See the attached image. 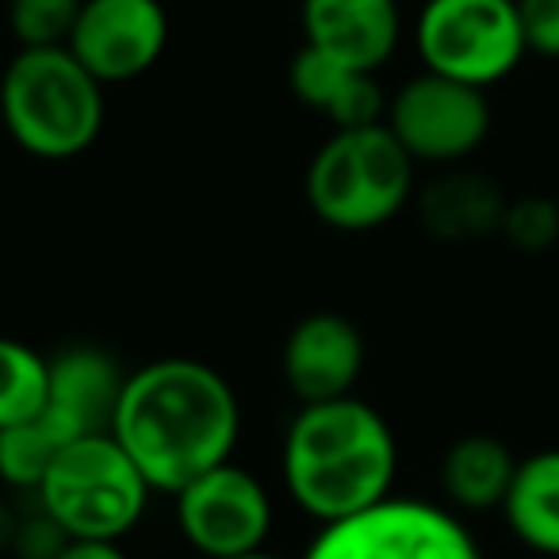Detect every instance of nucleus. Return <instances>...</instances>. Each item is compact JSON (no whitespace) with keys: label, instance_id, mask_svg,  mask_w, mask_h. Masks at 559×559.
<instances>
[{"label":"nucleus","instance_id":"nucleus-10","mask_svg":"<svg viewBox=\"0 0 559 559\" xmlns=\"http://www.w3.org/2000/svg\"><path fill=\"white\" fill-rule=\"evenodd\" d=\"M165 43L162 0H85L66 47L100 85H127L162 62Z\"/></svg>","mask_w":559,"mask_h":559},{"label":"nucleus","instance_id":"nucleus-26","mask_svg":"<svg viewBox=\"0 0 559 559\" xmlns=\"http://www.w3.org/2000/svg\"><path fill=\"white\" fill-rule=\"evenodd\" d=\"M230 559H284V556H272V551H249V556H230Z\"/></svg>","mask_w":559,"mask_h":559},{"label":"nucleus","instance_id":"nucleus-16","mask_svg":"<svg viewBox=\"0 0 559 559\" xmlns=\"http://www.w3.org/2000/svg\"><path fill=\"white\" fill-rule=\"evenodd\" d=\"M518 456L495 433H467L444 449L441 456V490L456 513L502 510L510 495Z\"/></svg>","mask_w":559,"mask_h":559},{"label":"nucleus","instance_id":"nucleus-24","mask_svg":"<svg viewBox=\"0 0 559 559\" xmlns=\"http://www.w3.org/2000/svg\"><path fill=\"white\" fill-rule=\"evenodd\" d=\"M55 559H131L119 540H66Z\"/></svg>","mask_w":559,"mask_h":559},{"label":"nucleus","instance_id":"nucleus-13","mask_svg":"<svg viewBox=\"0 0 559 559\" xmlns=\"http://www.w3.org/2000/svg\"><path fill=\"white\" fill-rule=\"evenodd\" d=\"M127 368L100 345H66L50 357V399L81 433H111Z\"/></svg>","mask_w":559,"mask_h":559},{"label":"nucleus","instance_id":"nucleus-8","mask_svg":"<svg viewBox=\"0 0 559 559\" xmlns=\"http://www.w3.org/2000/svg\"><path fill=\"white\" fill-rule=\"evenodd\" d=\"M383 123L395 131L414 162L460 165L487 142L490 104L487 88L421 70L388 100Z\"/></svg>","mask_w":559,"mask_h":559},{"label":"nucleus","instance_id":"nucleus-1","mask_svg":"<svg viewBox=\"0 0 559 559\" xmlns=\"http://www.w3.org/2000/svg\"><path fill=\"white\" fill-rule=\"evenodd\" d=\"M111 433L150 487L177 495L195 475L234 460L241 403L218 368L162 357L127 376Z\"/></svg>","mask_w":559,"mask_h":559},{"label":"nucleus","instance_id":"nucleus-25","mask_svg":"<svg viewBox=\"0 0 559 559\" xmlns=\"http://www.w3.org/2000/svg\"><path fill=\"white\" fill-rule=\"evenodd\" d=\"M16 521H20V513L12 510L4 498H0V551H9L12 548V536H16Z\"/></svg>","mask_w":559,"mask_h":559},{"label":"nucleus","instance_id":"nucleus-5","mask_svg":"<svg viewBox=\"0 0 559 559\" xmlns=\"http://www.w3.org/2000/svg\"><path fill=\"white\" fill-rule=\"evenodd\" d=\"M150 495L154 487L116 433H88L50 464L32 498L70 540H123L146 513Z\"/></svg>","mask_w":559,"mask_h":559},{"label":"nucleus","instance_id":"nucleus-3","mask_svg":"<svg viewBox=\"0 0 559 559\" xmlns=\"http://www.w3.org/2000/svg\"><path fill=\"white\" fill-rule=\"evenodd\" d=\"M0 123L39 162L81 157L104 131V85L70 47H20L0 73Z\"/></svg>","mask_w":559,"mask_h":559},{"label":"nucleus","instance_id":"nucleus-17","mask_svg":"<svg viewBox=\"0 0 559 559\" xmlns=\"http://www.w3.org/2000/svg\"><path fill=\"white\" fill-rule=\"evenodd\" d=\"M502 518L525 548L559 559V449L518 460Z\"/></svg>","mask_w":559,"mask_h":559},{"label":"nucleus","instance_id":"nucleus-4","mask_svg":"<svg viewBox=\"0 0 559 559\" xmlns=\"http://www.w3.org/2000/svg\"><path fill=\"white\" fill-rule=\"evenodd\" d=\"M414 165L388 123L342 127L307 165V203L342 234L380 230L414 200Z\"/></svg>","mask_w":559,"mask_h":559},{"label":"nucleus","instance_id":"nucleus-18","mask_svg":"<svg viewBox=\"0 0 559 559\" xmlns=\"http://www.w3.org/2000/svg\"><path fill=\"white\" fill-rule=\"evenodd\" d=\"M78 437H88L55 406H43L35 418L20 421L12 429H0V483L12 490L35 495L39 483L47 479L50 464L70 449Z\"/></svg>","mask_w":559,"mask_h":559},{"label":"nucleus","instance_id":"nucleus-12","mask_svg":"<svg viewBox=\"0 0 559 559\" xmlns=\"http://www.w3.org/2000/svg\"><path fill=\"white\" fill-rule=\"evenodd\" d=\"M299 24L304 47L368 73H380L403 39L399 0H304Z\"/></svg>","mask_w":559,"mask_h":559},{"label":"nucleus","instance_id":"nucleus-6","mask_svg":"<svg viewBox=\"0 0 559 559\" xmlns=\"http://www.w3.org/2000/svg\"><path fill=\"white\" fill-rule=\"evenodd\" d=\"M414 47L429 73L490 88L528 55L518 0H426Z\"/></svg>","mask_w":559,"mask_h":559},{"label":"nucleus","instance_id":"nucleus-23","mask_svg":"<svg viewBox=\"0 0 559 559\" xmlns=\"http://www.w3.org/2000/svg\"><path fill=\"white\" fill-rule=\"evenodd\" d=\"M528 55L559 62V0H518Z\"/></svg>","mask_w":559,"mask_h":559},{"label":"nucleus","instance_id":"nucleus-20","mask_svg":"<svg viewBox=\"0 0 559 559\" xmlns=\"http://www.w3.org/2000/svg\"><path fill=\"white\" fill-rule=\"evenodd\" d=\"M85 0H12L9 27L20 47H66Z\"/></svg>","mask_w":559,"mask_h":559},{"label":"nucleus","instance_id":"nucleus-14","mask_svg":"<svg viewBox=\"0 0 559 559\" xmlns=\"http://www.w3.org/2000/svg\"><path fill=\"white\" fill-rule=\"evenodd\" d=\"M288 85L292 96L311 111H319L322 119H330L334 131L383 123V116H388V96H383L376 73L353 70V66L334 62L311 47H299V55L292 58Z\"/></svg>","mask_w":559,"mask_h":559},{"label":"nucleus","instance_id":"nucleus-9","mask_svg":"<svg viewBox=\"0 0 559 559\" xmlns=\"http://www.w3.org/2000/svg\"><path fill=\"white\" fill-rule=\"evenodd\" d=\"M180 536L203 559H230L261 551L272 533V498L249 467L215 464L177 495Z\"/></svg>","mask_w":559,"mask_h":559},{"label":"nucleus","instance_id":"nucleus-19","mask_svg":"<svg viewBox=\"0 0 559 559\" xmlns=\"http://www.w3.org/2000/svg\"><path fill=\"white\" fill-rule=\"evenodd\" d=\"M50 399V357L39 349L0 337V429L35 418Z\"/></svg>","mask_w":559,"mask_h":559},{"label":"nucleus","instance_id":"nucleus-7","mask_svg":"<svg viewBox=\"0 0 559 559\" xmlns=\"http://www.w3.org/2000/svg\"><path fill=\"white\" fill-rule=\"evenodd\" d=\"M304 559H483V551L452 506L388 495L319 525Z\"/></svg>","mask_w":559,"mask_h":559},{"label":"nucleus","instance_id":"nucleus-21","mask_svg":"<svg viewBox=\"0 0 559 559\" xmlns=\"http://www.w3.org/2000/svg\"><path fill=\"white\" fill-rule=\"evenodd\" d=\"M502 234L518 253H548L559 241V203L548 195H521V200L506 203Z\"/></svg>","mask_w":559,"mask_h":559},{"label":"nucleus","instance_id":"nucleus-2","mask_svg":"<svg viewBox=\"0 0 559 559\" xmlns=\"http://www.w3.org/2000/svg\"><path fill=\"white\" fill-rule=\"evenodd\" d=\"M395 429L357 395L299 406L280 449L284 490L319 525L395 495Z\"/></svg>","mask_w":559,"mask_h":559},{"label":"nucleus","instance_id":"nucleus-11","mask_svg":"<svg viewBox=\"0 0 559 559\" xmlns=\"http://www.w3.org/2000/svg\"><path fill=\"white\" fill-rule=\"evenodd\" d=\"M280 365L299 406L330 403V399L353 395L368 365V342L349 314L314 311L292 326Z\"/></svg>","mask_w":559,"mask_h":559},{"label":"nucleus","instance_id":"nucleus-22","mask_svg":"<svg viewBox=\"0 0 559 559\" xmlns=\"http://www.w3.org/2000/svg\"><path fill=\"white\" fill-rule=\"evenodd\" d=\"M70 536L62 533L55 518L43 510L39 502L32 506V513H20L16 521V536H12V556L16 559H55L66 548Z\"/></svg>","mask_w":559,"mask_h":559},{"label":"nucleus","instance_id":"nucleus-15","mask_svg":"<svg viewBox=\"0 0 559 559\" xmlns=\"http://www.w3.org/2000/svg\"><path fill=\"white\" fill-rule=\"evenodd\" d=\"M506 195L490 177L472 169H449L418 192V215L441 241H479L502 230Z\"/></svg>","mask_w":559,"mask_h":559}]
</instances>
